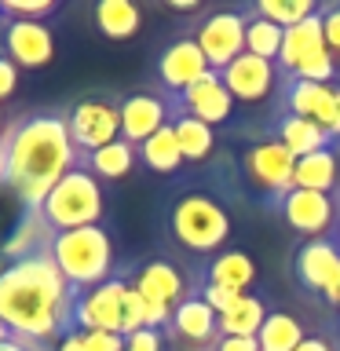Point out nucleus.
I'll return each mask as SVG.
<instances>
[{"mask_svg":"<svg viewBox=\"0 0 340 351\" xmlns=\"http://www.w3.org/2000/svg\"><path fill=\"white\" fill-rule=\"evenodd\" d=\"M81 165L66 110H29L11 117L0 136V186H11L22 208H40L51 186Z\"/></svg>","mask_w":340,"mask_h":351,"instance_id":"obj_1","label":"nucleus"},{"mask_svg":"<svg viewBox=\"0 0 340 351\" xmlns=\"http://www.w3.org/2000/svg\"><path fill=\"white\" fill-rule=\"evenodd\" d=\"M77 289L62 278L51 249L0 263V322L15 337L59 344L73 329Z\"/></svg>","mask_w":340,"mask_h":351,"instance_id":"obj_2","label":"nucleus"},{"mask_svg":"<svg viewBox=\"0 0 340 351\" xmlns=\"http://www.w3.org/2000/svg\"><path fill=\"white\" fill-rule=\"evenodd\" d=\"M51 256L62 278L77 293H88L106 278H114V241L103 227H77L51 238Z\"/></svg>","mask_w":340,"mask_h":351,"instance_id":"obj_3","label":"nucleus"},{"mask_svg":"<svg viewBox=\"0 0 340 351\" xmlns=\"http://www.w3.org/2000/svg\"><path fill=\"white\" fill-rule=\"evenodd\" d=\"M169 234L186 252L208 256L230 238V216L212 194L191 191L169 205Z\"/></svg>","mask_w":340,"mask_h":351,"instance_id":"obj_4","label":"nucleus"},{"mask_svg":"<svg viewBox=\"0 0 340 351\" xmlns=\"http://www.w3.org/2000/svg\"><path fill=\"white\" fill-rule=\"evenodd\" d=\"M103 213H106L103 186H99V180L84 169V165H77V169L66 172L40 205L44 223H48L55 234H66V230H77V227H99Z\"/></svg>","mask_w":340,"mask_h":351,"instance_id":"obj_5","label":"nucleus"},{"mask_svg":"<svg viewBox=\"0 0 340 351\" xmlns=\"http://www.w3.org/2000/svg\"><path fill=\"white\" fill-rule=\"evenodd\" d=\"M125 278H128L132 289L139 293L143 307H147V326L150 329H165L169 318H172V311L191 296L183 271L175 267L172 260H161V256L136 263L132 271H125Z\"/></svg>","mask_w":340,"mask_h":351,"instance_id":"obj_6","label":"nucleus"},{"mask_svg":"<svg viewBox=\"0 0 340 351\" xmlns=\"http://www.w3.org/2000/svg\"><path fill=\"white\" fill-rule=\"evenodd\" d=\"M66 125H70V139L81 165L88 154L103 150L106 143L121 139V99L114 95H84L66 110Z\"/></svg>","mask_w":340,"mask_h":351,"instance_id":"obj_7","label":"nucleus"},{"mask_svg":"<svg viewBox=\"0 0 340 351\" xmlns=\"http://www.w3.org/2000/svg\"><path fill=\"white\" fill-rule=\"evenodd\" d=\"M278 84H282L278 114L315 121L329 139L340 143V84H318L304 81V77H278Z\"/></svg>","mask_w":340,"mask_h":351,"instance_id":"obj_8","label":"nucleus"},{"mask_svg":"<svg viewBox=\"0 0 340 351\" xmlns=\"http://www.w3.org/2000/svg\"><path fill=\"white\" fill-rule=\"evenodd\" d=\"M241 165H245V180L256 186V191L267 197V202L278 205L285 194L293 191V172H296V158L282 147L278 139H260L241 154Z\"/></svg>","mask_w":340,"mask_h":351,"instance_id":"obj_9","label":"nucleus"},{"mask_svg":"<svg viewBox=\"0 0 340 351\" xmlns=\"http://www.w3.org/2000/svg\"><path fill=\"white\" fill-rule=\"evenodd\" d=\"M125 293L128 278L117 271L114 278L88 293H77L73 300V329H103V333H121L125 337Z\"/></svg>","mask_w":340,"mask_h":351,"instance_id":"obj_10","label":"nucleus"},{"mask_svg":"<svg viewBox=\"0 0 340 351\" xmlns=\"http://www.w3.org/2000/svg\"><path fill=\"white\" fill-rule=\"evenodd\" d=\"M278 213L285 219V227H293L296 234H304L307 241L329 238V234H337V227H340V197L293 186V191L278 202Z\"/></svg>","mask_w":340,"mask_h":351,"instance_id":"obj_11","label":"nucleus"},{"mask_svg":"<svg viewBox=\"0 0 340 351\" xmlns=\"http://www.w3.org/2000/svg\"><path fill=\"white\" fill-rule=\"evenodd\" d=\"M197 48H202L208 70H227L238 55H245V8L238 11H216L208 15L194 33Z\"/></svg>","mask_w":340,"mask_h":351,"instance_id":"obj_12","label":"nucleus"},{"mask_svg":"<svg viewBox=\"0 0 340 351\" xmlns=\"http://www.w3.org/2000/svg\"><path fill=\"white\" fill-rule=\"evenodd\" d=\"M0 51L19 70H40V66H48L55 59V33L48 22L4 19V26H0Z\"/></svg>","mask_w":340,"mask_h":351,"instance_id":"obj_13","label":"nucleus"},{"mask_svg":"<svg viewBox=\"0 0 340 351\" xmlns=\"http://www.w3.org/2000/svg\"><path fill=\"white\" fill-rule=\"evenodd\" d=\"M172 121L169 95L158 92H132L121 95V139L132 147H143L154 132H161Z\"/></svg>","mask_w":340,"mask_h":351,"instance_id":"obj_14","label":"nucleus"},{"mask_svg":"<svg viewBox=\"0 0 340 351\" xmlns=\"http://www.w3.org/2000/svg\"><path fill=\"white\" fill-rule=\"evenodd\" d=\"M293 274L304 289L311 293H329L340 278V245L337 238H311L296 249L293 256Z\"/></svg>","mask_w":340,"mask_h":351,"instance_id":"obj_15","label":"nucleus"},{"mask_svg":"<svg viewBox=\"0 0 340 351\" xmlns=\"http://www.w3.org/2000/svg\"><path fill=\"white\" fill-rule=\"evenodd\" d=\"M205 73H208V62H205V55H202L194 37H175L158 55V81L165 88V95H183Z\"/></svg>","mask_w":340,"mask_h":351,"instance_id":"obj_16","label":"nucleus"},{"mask_svg":"<svg viewBox=\"0 0 340 351\" xmlns=\"http://www.w3.org/2000/svg\"><path fill=\"white\" fill-rule=\"evenodd\" d=\"M169 103L175 110H183V114L205 121L208 128H216V125H223V121L230 117V110H234V95L223 88V81H219L216 70H208L202 81H194L183 95H169Z\"/></svg>","mask_w":340,"mask_h":351,"instance_id":"obj_17","label":"nucleus"},{"mask_svg":"<svg viewBox=\"0 0 340 351\" xmlns=\"http://www.w3.org/2000/svg\"><path fill=\"white\" fill-rule=\"evenodd\" d=\"M161 333H169L172 340H183V344H191L197 351H208L219 340V315L208 307L197 293H191L186 300L172 311L169 326L161 329Z\"/></svg>","mask_w":340,"mask_h":351,"instance_id":"obj_18","label":"nucleus"},{"mask_svg":"<svg viewBox=\"0 0 340 351\" xmlns=\"http://www.w3.org/2000/svg\"><path fill=\"white\" fill-rule=\"evenodd\" d=\"M274 77H278V66L267 59H256V55H238L227 70H219V81L234 99L241 103H260L274 92Z\"/></svg>","mask_w":340,"mask_h":351,"instance_id":"obj_19","label":"nucleus"},{"mask_svg":"<svg viewBox=\"0 0 340 351\" xmlns=\"http://www.w3.org/2000/svg\"><path fill=\"white\" fill-rule=\"evenodd\" d=\"M51 238L55 230L44 223L40 208H22L19 223L11 227V238L0 245V260L11 263V260H22V256H33L40 249H51Z\"/></svg>","mask_w":340,"mask_h":351,"instance_id":"obj_20","label":"nucleus"},{"mask_svg":"<svg viewBox=\"0 0 340 351\" xmlns=\"http://www.w3.org/2000/svg\"><path fill=\"white\" fill-rule=\"evenodd\" d=\"M271 139H278L282 147L293 154V158H307V154H315V150H322V147H329V143H333L322 128L315 125V121L293 117V114H274V121H271Z\"/></svg>","mask_w":340,"mask_h":351,"instance_id":"obj_21","label":"nucleus"},{"mask_svg":"<svg viewBox=\"0 0 340 351\" xmlns=\"http://www.w3.org/2000/svg\"><path fill=\"white\" fill-rule=\"evenodd\" d=\"M92 19L106 40H132L143 26V11L132 0H99L92 8Z\"/></svg>","mask_w":340,"mask_h":351,"instance_id":"obj_22","label":"nucleus"},{"mask_svg":"<svg viewBox=\"0 0 340 351\" xmlns=\"http://www.w3.org/2000/svg\"><path fill=\"white\" fill-rule=\"evenodd\" d=\"M205 282L212 285H223V289H234V293H245L252 282H256V263H252L249 252H219V256L205 267Z\"/></svg>","mask_w":340,"mask_h":351,"instance_id":"obj_23","label":"nucleus"},{"mask_svg":"<svg viewBox=\"0 0 340 351\" xmlns=\"http://www.w3.org/2000/svg\"><path fill=\"white\" fill-rule=\"evenodd\" d=\"M267 307H263L260 296L252 293H241L234 304L219 315V337H256L263 322H267Z\"/></svg>","mask_w":340,"mask_h":351,"instance_id":"obj_24","label":"nucleus"},{"mask_svg":"<svg viewBox=\"0 0 340 351\" xmlns=\"http://www.w3.org/2000/svg\"><path fill=\"white\" fill-rule=\"evenodd\" d=\"M169 125H172L175 143H180V150H183V161H205L208 154H212L216 132L208 128L205 121H197V117H191V114H183V110L172 106V121H169Z\"/></svg>","mask_w":340,"mask_h":351,"instance_id":"obj_25","label":"nucleus"},{"mask_svg":"<svg viewBox=\"0 0 340 351\" xmlns=\"http://www.w3.org/2000/svg\"><path fill=\"white\" fill-rule=\"evenodd\" d=\"M136 165H139V154L125 139L106 143L103 150H95V154H88V158H84V169L92 172L95 180H125Z\"/></svg>","mask_w":340,"mask_h":351,"instance_id":"obj_26","label":"nucleus"},{"mask_svg":"<svg viewBox=\"0 0 340 351\" xmlns=\"http://www.w3.org/2000/svg\"><path fill=\"white\" fill-rule=\"evenodd\" d=\"M136 154H139V165H147V169L158 172V176H172V172H180V165H183V150H180V143H175L172 125L154 132L143 147H136Z\"/></svg>","mask_w":340,"mask_h":351,"instance_id":"obj_27","label":"nucleus"},{"mask_svg":"<svg viewBox=\"0 0 340 351\" xmlns=\"http://www.w3.org/2000/svg\"><path fill=\"white\" fill-rule=\"evenodd\" d=\"M282 37H285L282 26H274V22H267L263 15H256V8H245V51L249 55L267 59V62H278Z\"/></svg>","mask_w":340,"mask_h":351,"instance_id":"obj_28","label":"nucleus"},{"mask_svg":"<svg viewBox=\"0 0 340 351\" xmlns=\"http://www.w3.org/2000/svg\"><path fill=\"white\" fill-rule=\"evenodd\" d=\"M304 322L285 311H271L267 322H263V329L256 333V344L260 351H296L304 344Z\"/></svg>","mask_w":340,"mask_h":351,"instance_id":"obj_29","label":"nucleus"},{"mask_svg":"<svg viewBox=\"0 0 340 351\" xmlns=\"http://www.w3.org/2000/svg\"><path fill=\"white\" fill-rule=\"evenodd\" d=\"M252 8H256V15H263L267 22H274V26H282V29L311 19L318 11L315 0H260V4H252Z\"/></svg>","mask_w":340,"mask_h":351,"instance_id":"obj_30","label":"nucleus"},{"mask_svg":"<svg viewBox=\"0 0 340 351\" xmlns=\"http://www.w3.org/2000/svg\"><path fill=\"white\" fill-rule=\"evenodd\" d=\"M59 0H0V19H22V22H48L59 15Z\"/></svg>","mask_w":340,"mask_h":351,"instance_id":"obj_31","label":"nucleus"},{"mask_svg":"<svg viewBox=\"0 0 340 351\" xmlns=\"http://www.w3.org/2000/svg\"><path fill=\"white\" fill-rule=\"evenodd\" d=\"M125 351H165V333L161 329L143 326V329L125 337Z\"/></svg>","mask_w":340,"mask_h":351,"instance_id":"obj_32","label":"nucleus"},{"mask_svg":"<svg viewBox=\"0 0 340 351\" xmlns=\"http://www.w3.org/2000/svg\"><path fill=\"white\" fill-rule=\"evenodd\" d=\"M88 351H125V337L121 333H103V329H77Z\"/></svg>","mask_w":340,"mask_h":351,"instance_id":"obj_33","label":"nucleus"},{"mask_svg":"<svg viewBox=\"0 0 340 351\" xmlns=\"http://www.w3.org/2000/svg\"><path fill=\"white\" fill-rule=\"evenodd\" d=\"M322 33H326V48L333 51V59L340 55V4L322 8Z\"/></svg>","mask_w":340,"mask_h":351,"instance_id":"obj_34","label":"nucleus"},{"mask_svg":"<svg viewBox=\"0 0 340 351\" xmlns=\"http://www.w3.org/2000/svg\"><path fill=\"white\" fill-rule=\"evenodd\" d=\"M15 88H19V66L0 51V103L15 95Z\"/></svg>","mask_w":340,"mask_h":351,"instance_id":"obj_35","label":"nucleus"},{"mask_svg":"<svg viewBox=\"0 0 340 351\" xmlns=\"http://www.w3.org/2000/svg\"><path fill=\"white\" fill-rule=\"evenodd\" d=\"M208 351H260L256 337H219Z\"/></svg>","mask_w":340,"mask_h":351,"instance_id":"obj_36","label":"nucleus"},{"mask_svg":"<svg viewBox=\"0 0 340 351\" xmlns=\"http://www.w3.org/2000/svg\"><path fill=\"white\" fill-rule=\"evenodd\" d=\"M0 351H55V344H40V340H26V337L11 333L4 344H0Z\"/></svg>","mask_w":340,"mask_h":351,"instance_id":"obj_37","label":"nucleus"},{"mask_svg":"<svg viewBox=\"0 0 340 351\" xmlns=\"http://www.w3.org/2000/svg\"><path fill=\"white\" fill-rule=\"evenodd\" d=\"M55 351H88V348H84L81 333H77V329H70L66 337H59V344H55Z\"/></svg>","mask_w":340,"mask_h":351,"instance_id":"obj_38","label":"nucleus"},{"mask_svg":"<svg viewBox=\"0 0 340 351\" xmlns=\"http://www.w3.org/2000/svg\"><path fill=\"white\" fill-rule=\"evenodd\" d=\"M296 351H333V344H329L326 337H304V344Z\"/></svg>","mask_w":340,"mask_h":351,"instance_id":"obj_39","label":"nucleus"},{"mask_svg":"<svg viewBox=\"0 0 340 351\" xmlns=\"http://www.w3.org/2000/svg\"><path fill=\"white\" fill-rule=\"evenodd\" d=\"M169 8L172 11H197L202 4H197V0H169Z\"/></svg>","mask_w":340,"mask_h":351,"instance_id":"obj_40","label":"nucleus"},{"mask_svg":"<svg viewBox=\"0 0 340 351\" xmlns=\"http://www.w3.org/2000/svg\"><path fill=\"white\" fill-rule=\"evenodd\" d=\"M4 128H8V114H4V106H0V136H4Z\"/></svg>","mask_w":340,"mask_h":351,"instance_id":"obj_41","label":"nucleus"},{"mask_svg":"<svg viewBox=\"0 0 340 351\" xmlns=\"http://www.w3.org/2000/svg\"><path fill=\"white\" fill-rule=\"evenodd\" d=\"M8 337H11V329H8L4 322H0V344H4V340H8Z\"/></svg>","mask_w":340,"mask_h":351,"instance_id":"obj_42","label":"nucleus"},{"mask_svg":"<svg viewBox=\"0 0 340 351\" xmlns=\"http://www.w3.org/2000/svg\"><path fill=\"white\" fill-rule=\"evenodd\" d=\"M333 238H337V245H340V227H337V234H333Z\"/></svg>","mask_w":340,"mask_h":351,"instance_id":"obj_43","label":"nucleus"}]
</instances>
